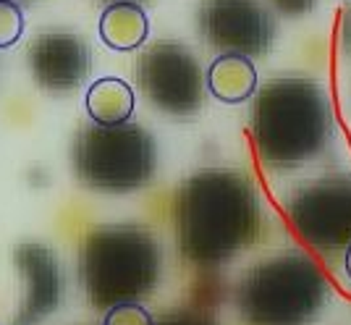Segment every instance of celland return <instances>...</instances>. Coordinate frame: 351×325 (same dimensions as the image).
Segmentation results:
<instances>
[{
	"mask_svg": "<svg viewBox=\"0 0 351 325\" xmlns=\"http://www.w3.org/2000/svg\"><path fill=\"white\" fill-rule=\"evenodd\" d=\"M289 215L309 244L333 250L351 244V178H320L289 200Z\"/></svg>",
	"mask_w": 351,
	"mask_h": 325,
	"instance_id": "obj_8",
	"label": "cell"
},
{
	"mask_svg": "<svg viewBox=\"0 0 351 325\" xmlns=\"http://www.w3.org/2000/svg\"><path fill=\"white\" fill-rule=\"evenodd\" d=\"M84 105L92 123L121 126V123H129L134 113V89L118 76H105L87 89Z\"/></svg>",
	"mask_w": 351,
	"mask_h": 325,
	"instance_id": "obj_13",
	"label": "cell"
},
{
	"mask_svg": "<svg viewBox=\"0 0 351 325\" xmlns=\"http://www.w3.org/2000/svg\"><path fill=\"white\" fill-rule=\"evenodd\" d=\"M260 202L247 173L205 168L184 181L178 192L181 250L197 263H218L254 241Z\"/></svg>",
	"mask_w": 351,
	"mask_h": 325,
	"instance_id": "obj_1",
	"label": "cell"
},
{
	"mask_svg": "<svg viewBox=\"0 0 351 325\" xmlns=\"http://www.w3.org/2000/svg\"><path fill=\"white\" fill-rule=\"evenodd\" d=\"M8 3H24V0H8Z\"/></svg>",
	"mask_w": 351,
	"mask_h": 325,
	"instance_id": "obj_20",
	"label": "cell"
},
{
	"mask_svg": "<svg viewBox=\"0 0 351 325\" xmlns=\"http://www.w3.org/2000/svg\"><path fill=\"white\" fill-rule=\"evenodd\" d=\"M343 45H346V50L351 53V11L346 14V21H343Z\"/></svg>",
	"mask_w": 351,
	"mask_h": 325,
	"instance_id": "obj_17",
	"label": "cell"
},
{
	"mask_svg": "<svg viewBox=\"0 0 351 325\" xmlns=\"http://www.w3.org/2000/svg\"><path fill=\"white\" fill-rule=\"evenodd\" d=\"M108 5H116V3H139V0H103Z\"/></svg>",
	"mask_w": 351,
	"mask_h": 325,
	"instance_id": "obj_19",
	"label": "cell"
},
{
	"mask_svg": "<svg viewBox=\"0 0 351 325\" xmlns=\"http://www.w3.org/2000/svg\"><path fill=\"white\" fill-rule=\"evenodd\" d=\"M270 3H273V8H276L278 14L291 16V19L309 14V11L317 5V0H270Z\"/></svg>",
	"mask_w": 351,
	"mask_h": 325,
	"instance_id": "obj_16",
	"label": "cell"
},
{
	"mask_svg": "<svg viewBox=\"0 0 351 325\" xmlns=\"http://www.w3.org/2000/svg\"><path fill=\"white\" fill-rule=\"evenodd\" d=\"M82 273L97 302H126L152 286L158 273V247L134 226H108L89 234L82 254Z\"/></svg>",
	"mask_w": 351,
	"mask_h": 325,
	"instance_id": "obj_4",
	"label": "cell"
},
{
	"mask_svg": "<svg viewBox=\"0 0 351 325\" xmlns=\"http://www.w3.org/2000/svg\"><path fill=\"white\" fill-rule=\"evenodd\" d=\"M343 267H346V276L351 278V244L349 250H346V257H343Z\"/></svg>",
	"mask_w": 351,
	"mask_h": 325,
	"instance_id": "obj_18",
	"label": "cell"
},
{
	"mask_svg": "<svg viewBox=\"0 0 351 325\" xmlns=\"http://www.w3.org/2000/svg\"><path fill=\"white\" fill-rule=\"evenodd\" d=\"M21 32H24V14H21V5L8 3V0H0V50L11 47L21 40Z\"/></svg>",
	"mask_w": 351,
	"mask_h": 325,
	"instance_id": "obj_14",
	"label": "cell"
},
{
	"mask_svg": "<svg viewBox=\"0 0 351 325\" xmlns=\"http://www.w3.org/2000/svg\"><path fill=\"white\" fill-rule=\"evenodd\" d=\"M149 34V19L145 8L136 3H116L108 5L100 16V40L110 50L129 53L147 43Z\"/></svg>",
	"mask_w": 351,
	"mask_h": 325,
	"instance_id": "obj_12",
	"label": "cell"
},
{
	"mask_svg": "<svg viewBox=\"0 0 351 325\" xmlns=\"http://www.w3.org/2000/svg\"><path fill=\"white\" fill-rule=\"evenodd\" d=\"M89 43L71 32H45L29 45V69L34 82L47 92H73L89 74Z\"/></svg>",
	"mask_w": 351,
	"mask_h": 325,
	"instance_id": "obj_9",
	"label": "cell"
},
{
	"mask_svg": "<svg viewBox=\"0 0 351 325\" xmlns=\"http://www.w3.org/2000/svg\"><path fill=\"white\" fill-rule=\"evenodd\" d=\"M205 87L220 103L239 105L257 92V71L244 56H218L207 69Z\"/></svg>",
	"mask_w": 351,
	"mask_h": 325,
	"instance_id": "obj_10",
	"label": "cell"
},
{
	"mask_svg": "<svg viewBox=\"0 0 351 325\" xmlns=\"http://www.w3.org/2000/svg\"><path fill=\"white\" fill-rule=\"evenodd\" d=\"M197 24L205 43L223 50V56L257 58L276 37L273 16L263 0H202Z\"/></svg>",
	"mask_w": 351,
	"mask_h": 325,
	"instance_id": "obj_7",
	"label": "cell"
},
{
	"mask_svg": "<svg viewBox=\"0 0 351 325\" xmlns=\"http://www.w3.org/2000/svg\"><path fill=\"white\" fill-rule=\"evenodd\" d=\"M136 82L145 97L168 116H197L205 95V74L189 47L152 43L136 60Z\"/></svg>",
	"mask_w": 351,
	"mask_h": 325,
	"instance_id": "obj_5",
	"label": "cell"
},
{
	"mask_svg": "<svg viewBox=\"0 0 351 325\" xmlns=\"http://www.w3.org/2000/svg\"><path fill=\"white\" fill-rule=\"evenodd\" d=\"M103 325H155L152 315L136 304V302H121V304H113L108 315H105Z\"/></svg>",
	"mask_w": 351,
	"mask_h": 325,
	"instance_id": "obj_15",
	"label": "cell"
},
{
	"mask_svg": "<svg viewBox=\"0 0 351 325\" xmlns=\"http://www.w3.org/2000/svg\"><path fill=\"white\" fill-rule=\"evenodd\" d=\"M16 265L29 283V310L45 312L58 294V265L53 254L40 244H24L16 250Z\"/></svg>",
	"mask_w": 351,
	"mask_h": 325,
	"instance_id": "obj_11",
	"label": "cell"
},
{
	"mask_svg": "<svg viewBox=\"0 0 351 325\" xmlns=\"http://www.w3.org/2000/svg\"><path fill=\"white\" fill-rule=\"evenodd\" d=\"M158 149L152 134L136 123L82 126L73 142V168L79 181L95 189L129 192L155 176Z\"/></svg>",
	"mask_w": 351,
	"mask_h": 325,
	"instance_id": "obj_3",
	"label": "cell"
},
{
	"mask_svg": "<svg viewBox=\"0 0 351 325\" xmlns=\"http://www.w3.org/2000/svg\"><path fill=\"white\" fill-rule=\"evenodd\" d=\"M322 291L317 267L299 252L270 257L247 278L244 304L263 317H296L312 310Z\"/></svg>",
	"mask_w": 351,
	"mask_h": 325,
	"instance_id": "obj_6",
	"label": "cell"
},
{
	"mask_svg": "<svg viewBox=\"0 0 351 325\" xmlns=\"http://www.w3.org/2000/svg\"><path fill=\"white\" fill-rule=\"evenodd\" d=\"M252 132L265 165L293 168L317 158L333 132L325 89L302 76L270 79L257 89Z\"/></svg>",
	"mask_w": 351,
	"mask_h": 325,
	"instance_id": "obj_2",
	"label": "cell"
}]
</instances>
